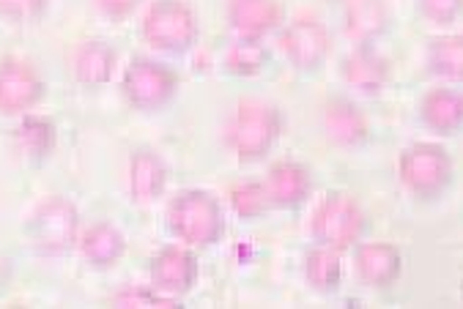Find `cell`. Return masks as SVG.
<instances>
[{"label":"cell","mask_w":463,"mask_h":309,"mask_svg":"<svg viewBox=\"0 0 463 309\" xmlns=\"http://www.w3.org/2000/svg\"><path fill=\"white\" fill-rule=\"evenodd\" d=\"M283 135V118L271 101L266 98H241L233 105L225 126L222 140L225 148L239 162H258L271 154Z\"/></svg>","instance_id":"6da1fadb"},{"label":"cell","mask_w":463,"mask_h":309,"mask_svg":"<svg viewBox=\"0 0 463 309\" xmlns=\"http://www.w3.org/2000/svg\"><path fill=\"white\" fill-rule=\"evenodd\" d=\"M167 228L187 247H212L225 230L222 205L206 189H181L167 205Z\"/></svg>","instance_id":"7a4b0ae2"},{"label":"cell","mask_w":463,"mask_h":309,"mask_svg":"<svg viewBox=\"0 0 463 309\" xmlns=\"http://www.w3.org/2000/svg\"><path fill=\"white\" fill-rule=\"evenodd\" d=\"M198 14L187 0H154L140 23V36L151 50L184 52L198 42Z\"/></svg>","instance_id":"3957f363"},{"label":"cell","mask_w":463,"mask_h":309,"mask_svg":"<svg viewBox=\"0 0 463 309\" xmlns=\"http://www.w3.org/2000/svg\"><path fill=\"white\" fill-rule=\"evenodd\" d=\"M364 225L367 220H364L362 205L348 192H340V189L326 192L310 217V233L316 244H324L340 252L359 244Z\"/></svg>","instance_id":"277c9868"},{"label":"cell","mask_w":463,"mask_h":309,"mask_svg":"<svg viewBox=\"0 0 463 309\" xmlns=\"http://www.w3.org/2000/svg\"><path fill=\"white\" fill-rule=\"evenodd\" d=\"M398 178L414 197H436L452 181V159L439 143H411L398 156Z\"/></svg>","instance_id":"5b68a950"},{"label":"cell","mask_w":463,"mask_h":309,"mask_svg":"<svg viewBox=\"0 0 463 309\" xmlns=\"http://www.w3.org/2000/svg\"><path fill=\"white\" fill-rule=\"evenodd\" d=\"M178 85H181V80L170 66L148 61V58H137L124 71L121 93L132 108L151 113V110H159L167 105V101L175 96Z\"/></svg>","instance_id":"8992f818"},{"label":"cell","mask_w":463,"mask_h":309,"mask_svg":"<svg viewBox=\"0 0 463 309\" xmlns=\"http://www.w3.org/2000/svg\"><path fill=\"white\" fill-rule=\"evenodd\" d=\"M80 217L77 209L61 194L47 197L36 205V211L28 220V236L42 252H66L77 244Z\"/></svg>","instance_id":"52a82bcc"},{"label":"cell","mask_w":463,"mask_h":309,"mask_svg":"<svg viewBox=\"0 0 463 309\" xmlns=\"http://www.w3.org/2000/svg\"><path fill=\"white\" fill-rule=\"evenodd\" d=\"M280 50L299 71H316L332 55V36L316 20H294L280 31Z\"/></svg>","instance_id":"ba28073f"},{"label":"cell","mask_w":463,"mask_h":309,"mask_svg":"<svg viewBox=\"0 0 463 309\" xmlns=\"http://www.w3.org/2000/svg\"><path fill=\"white\" fill-rule=\"evenodd\" d=\"M44 96V80L39 71L20 58L0 61V113L20 116L33 110Z\"/></svg>","instance_id":"9c48e42d"},{"label":"cell","mask_w":463,"mask_h":309,"mask_svg":"<svg viewBox=\"0 0 463 309\" xmlns=\"http://www.w3.org/2000/svg\"><path fill=\"white\" fill-rule=\"evenodd\" d=\"M225 17L236 36L263 39L283 28L286 6H283V0H228Z\"/></svg>","instance_id":"30bf717a"},{"label":"cell","mask_w":463,"mask_h":309,"mask_svg":"<svg viewBox=\"0 0 463 309\" xmlns=\"http://www.w3.org/2000/svg\"><path fill=\"white\" fill-rule=\"evenodd\" d=\"M263 186L271 200V209H297L310 197L313 175L302 162L280 159L266 170Z\"/></svg>","instance_id":"8fae6325"},{"label":"cell","mask_w":463,"mask_h":309,"mask_svg":"<svg viewBox=\"0 0 463 309\" xmlns=\"http://www.w3.org/2000/svg\"><path fill=\"white\" fill-rule=\"evenodd\" d=\"M356 276L370 287H390L403 271V255L390 241H364L354 252Z\"/></svg>","instance_id":"7c38bea8"},{"label":"cell","mask_w":463,"mask_h":309,"mask_svg":"<svg viewBox=\"0 0 463 309\" xmlns=\"http://www.w3.org/2000/svg\"><path fill=\"white\" fill-rule=\"evenodd\" d=\"M151 279L167 295H184L195 287L198 260L187 247H165L151 260Z\"/></svg>","instance_id":"4fadbf2b"},{"label":"cell","mask_w":463,"mask_h":309,"mask_svg":"<svg viewBox=\"0 0 463 309\" xmlns=\"http://www.w3.org/2000/svg\"><path fill=\"white\" fill-rule=\"evenodd\" d=\"M340 77H343V82H348L351 88H356L362 93H379L387 88L392 69H390V61L382 58L370 44H356L343 58Z\"/></svg>","instance_id":"5bb4252c"},{"label":"cell","mask_w":463,"mask_h":309,"mask_svg":"<svg viewBox=\"0 0 463 309\" xmlns=\"http://www.w3.org/2000/svg\"><path fill=\"white\" fill-rule=\"evenodd\" d=\"M324 135L337 145H359L370 137L367 116L348 98H329L321 108Z\"/></svg>","instance_id":"9a60e30c"},{"label":"cell","mask_w":463,"mask_h":309,"mask_svg":"<svg viewBox=\"0 0 463 309\" xmlns=\"http://www.w3.org/2000/svg\"><path fill=\"white\" fill-rule=\"evenodd\" d=\"M420 118L436 135L463 132V93L455 88H433L420 101Z\"/></svg>","instance_id":"2e32d148"},{"label":"cell","mask_w":463,"mask_h":309,"mask_svg":"<svg viewBox=\"0 0 463 309\" xmlns=\"http://www.w3.org/2000/svg\"><path fill=\"white\" fill-rule=\"evenodd\" d=\"M118 55L110 44L105 42H85L74 50L71 55V74L80 85L88 88H99L105 82H110L113 71H116Z\"/></svg>","instance_id":"e0dca14e"},{"label":"cell","mask_w":463,"mask_h":309,"mask_svg":"<svg viewBox=\"0 0 463 309\" xmlns=\"http://www.w3.org/2000/svg\"><path fill=\"white\" fill-rule=\"evenodd\" d=\"M77 247H80V255L97 268H110L116 266L124 252H127V239L124 233L110 225V222H97L85 228V233L77 239Z\"/></svg>","instance_id":"ac0fdd59"},{"label":"cell","mask_w":463,"mask_h":309,"mask_svg":"<svg viewBox=\"0 0 463 309\" xmlns=\"http://www.w3.org/2000/svg\"><path fill=\"white\" fill-rule=\"evenodd\" d=\"M390 23L384 0H345L343 28L345 36L356 44H370Z\"/></svg>","instance_id":"d6986e66"},{"label":"cell","mask_w":463,"mask_h":309,"mask_svg":"<svg viewBox=\"0 0 463 309\" xmlns=\"http://www.w3.org/2000/svg\"><path fill=\"white\" fill-rule=\"evenodd\" d=\"M167 167L156 151L140 148L129 162V189L137 202H154L165 194Z\"/></svg>","instance_id":"ffe728a7"},{"label":"cell","mask_w":463,"mask_h":309,"mask_svg":"<svg viewBox=\"0 0 463 309\" xmlns=\"http://www.w3.org/2000/svg\"><path fill=\"white\" fill-rule=\"evenodd\" d=\"M222 66L233 77H258L269 66V50L260 44V39H241L228 44L222 55Z\"/></svg>","instance_id":"44dd1931"},{"label":"cell","mask_w":463,"mask_h":309,"mask_svg":"<svg viewBox=\"0 0 463 309\" xmlns=\"http://www.w3.org/2000/svg\"><path fill=\"white\" fill-rule=\"evenodd\" d=\"M428 66L444 80L463 82V33L436 36L428 44Z\"/></svg>","instance_id":"7402d4cb"},{"label":"cell","mask_w":463,"mask_h":309,"mask_svg":"<svg viewBox=\"0 0 463 309\" xmlns=\"http://www.w3.org/2000/svg\"><path fill=\"white\" fill-rule=\"evenodd\" d=\"M305 274H307V282L316 290L332 293L340 285V279H343L340 249H332V247H324V244H318L316 249H310L307 252V260H305Z\"/></svg>","instance_id":"603a6c76"},{"label":"cell","mask_w":463,"mask_h":309,"mask_svg":"<svg viewBox=\"0 0 463 309\" xmlns=\"http://www.w3.org/2000/svg\"><path fill=\"white\" fill-rule=\"evenodd\" d=\"M231 197V205H233V211L244 220H255L260 214H266L271 209V200L266 194V186L263 181H244V183H236L231 186L228 192Z\"/></svg>","instance_id":"cb8c5ba5"},{"label":"cell","mask_w":463,"mask_h":309,"mask_svg":"<svg viewBox=\"0 0 463 309\" xmlns=\"http://www.w3.org/2000/svg\"><path fill=\"white\" fill-rule=\"evenodd\" d=\"M17 143L23 145L25 154L31 156H44L55 145V126L47 118H25L17 129Z\"/></svg>","instance_id":"d4e9b609"},{"label":"cell","mask_w":463,"mask_h":309,"mask_svg":"<svg viewBox=\"0 0 463 309\" xmlns=\"http://www.w3.org/2000/svg\"><path fill=\"white\" fill-rule=\"evenodd\" d=\"M110 304L116 306H178L175 295L162 293L159 287H127L121 293H116L110 298Z\"/></svg>","instance_id":"484cf974"},{"label":"cell","mask_w":463,"mask_h":309,"mask_svg":"<svg viewBox=\"0 0 463 309\" xmlns=\"http://www.w3.org/2000/svg\"><path fill=\"white\" fill-rule=\"evenodd\" d=\"M417 9L433 25H452L463 14V0H417Z\"/></svg>","instance_id":"4316f807"},{"label":"cell","mask_w":463,"mask_h":309,"mask_svg":"<svg viewBox=\"0 0 463 309\" xmlns=\"http://www.w3.org/2000/svg\"><path fill=\"white\" fill-rule=\"evenodd\" d=\"M44 9H47V0H0V17L14 20V23L36 20Z\"/></svg>","instance_id":"83f0119b"},{"label":"cell","mask_w":463,"mask_h":309,"mask_svg":"<svg viewBox=\"0 0 463 309\" xmlns=\"http://www.w3.org/2000/svg\"><path fill=\"white\" fill-rule=\"evenodd\" d=\"M97 4L110 17H127L140 6V0H97Z\"/></svg>","instance_id":"f1b7e54d"}]
</instances>
